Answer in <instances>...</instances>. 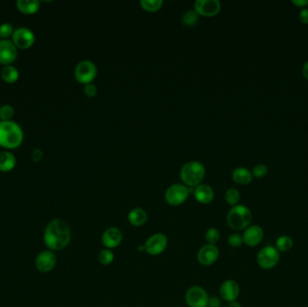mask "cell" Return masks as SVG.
I'll return each instance as SVG.
<instances>
[{
    "label": "cell",
    "mask_w": 308,
    "mask_h": 307,
    "mask_svg": "<svg viewBox=\"0 0 308 307\" xmlns=\"http://www.w3.org/2000/svg\"><path fill=\"white\" fill-rule=\"evenodd\" d=\"M71 232L68 224L61 219H53L44 231V241L51 251H61L69 245Z\"/></svg>",
    "instance_id": "1"
},
{
    "label": "cell",
    "mask_w": 308,
    "mask_h": 307,
    "mask_svg": "<svg viewBox=\"0 0 308 307\" xmlns=\"http://www.w3.org/2000/svg\"><path fill=\"white\" fill-rule=\"evenodd\" d=\"M23 139L22 128L16 122L0 121V146L15 149L22 144Z\"/></svg>",
    "instance_id": "2"
},
{
    "label": "cell",
    "mask_w": 308,
    "mask_h": 307,
    "mask_svg": "<svg viewBox=\"0 0 308 307\" xmlns=\"http://www.w3.org/2000/svg\"><path fill=\"white\" fill-rule=\"evenodd\" d=\"M252 220V214L251 210L243 204H237L233 207L226 217L227 225L231 229L235 231L246 229L251 225Z\"/></svg>",
    "instance_id": "3"
},
{
    "label": "cell",
    "mask_w": 308,
    "mask_h": 307,
    "mask_svg": "<svg viewBox=\"0 0 308 307\" xmlns=\"http://www.w3.org/2000/svg\"><path fill=\"white\" fill-rule=\"evenodd\" d=\"M179 176L185 186L195 187L203 181L206 176V169L199 161L192 160L183 166Z\"/></svg>",
    "instance_id": "4"
},
{
    "label": "cell",
    "mask_w": 308,
    "mask_h": 307,
    "mask_svg": "<svg viewBox=\"0 0 308 307\" xmlns=\"http://www.w3.org/2000/svg\"><path fill=\"white\" fill-rule=\"evenodd\" d=\"M190 189L183 184H173L167 188L165 192V200L169 206L178 207L186 202Z\"/></svg>",
    "instance_id": "5"
},
{
    "label": "cell",
    "mask_w": 308,
    "mask_h": 307,
    "mask_svg": "<svg viewBox=\"0 0 308 307\" xmlns=\"http://www.w3.org/2000/svg\"><path fill=\"white\" fill-rule=\"evenodd\" d=\"M280 260L279 251L276 247L266 246L257 254V263L263 269L275 268Z\"/></svg>",
    "instance_id": "6"
},
{
    "label": "cell",
    "mask_w": 308,
    "mask_h": 307,
    "mask_svg": "<svg viewBox=\"0 0 308 307\" xmlns=\"http://www.w3.org/2000/svg\"><path fill=\"white\" fill-rule=\"evenodd\" d=\"M168 243L169 242L165 234H155L146 240L142 249L149 255L158 256L165 251Z\"/></svg>",
    "instance_id": "7"
},
{
    "label": "cell",
    "mask_w": 308,
    "mask_h": 307,
    "mask_svg": "<svg viewBox=\"0 0 308 307\" xmlns=\"http://www.w3.org/2000/svg\"><path fill=\"white\" fill-rule=\"evenodd\" d=\"M97 73V69L95 64L90 61H80L75 68V77L79 83L89 84L95 79Z\"/></svg>",
    "instance_id": "8"
},
{
    "label": "cell",
    "mask_w": 308,
    "mask_h": 307,
    "mask_svg": "<svg viewBox=\"0 0 308 307\" xmlns=\"http://www.w3.org/2000/svg\"><path fill=\"white\" fill-rule=\"evenodd\" d=\"M209 296L207 291L199 285H193L186 293V303L189 307H207Z\"/></svg>",
    "instance_id": "9"
},
{
    "label": "cell",
    "mask_w": 308,
    "mask_h": 307,
    "mask_svg": "<svg viewBox=\"0 0 308 307\" xmlns=\"http://www.w3.org/2000/svg\"><path fill=\"white\" fill-rule=\"evenodd\" d=\"M13 43L17 47L21 49L30 48L35 43V34L26 27H19L14 31L12 35Z\"/></svg>",
    "instance_id": "10"
},
{
    "label": "cell",
    "mask_w": 308,
    "mask_h": 307,
    "mask_svg": "<svg viewBox=\"0 0 308 307\" xmlns=\"http://www.w3.org/2000/svg\"><path fill=\"white\" fill-rule=\"evenodd\" d=\"M57 258L51 250L43 251L35 259V267L40 272L47 273L52 271L56 266Z\"/></svg>",
    "instance_id": "11"
},
{
    "label": "cell",
    "mask_w": 308,
    "mask_h": 307,
    "mask_svg": "<svg viewBox=\"0 0 308 307\" xmlns=\"http://www.w3.org/2000/svg\"><path fill=\"white\" fill-rule=\"evenodd\" d=\"M219 250L216 245L206 244L197 252V260L200 265L209 267L217 262L219 259Z\"/></svg>",
    "instance_id": "12"
},
{
    "label": "cell",
    "mask_w": 308,
    "mask_h": 307,
    "mask_svg": "<svg viewBox=\"0 0 308 307\" xmlns=\"http://www.w3.org/2000/svg\"><path fill=\"white\" fill-rule=\"evenodd\" d=\"M195 11L203 17H214L221 10V3L218 0H196L194 3Z\"/></svg>",
    "instance_id": "13"
},
{
    "label": "cell",
    "mask_w": 308,
    "mask_h": 307,
    "mask_svg": "<svg viewBox=\"0 0 308 307\" xmlns=\"http://www.w3.org/2000/svg\"><path fill=\"white\" fill-rule=\"evenodd\" d=\"M264 237V231L260 225H250L244 230L243 243L249 247H255L261 243Z\"/></svg>",
    "instance_id": "14"
},
{
    "label": "cell",
    "mask_w": 308,
    "mask_h": 307,
    "mask_svg": "<svg viewBox=\"0 0 308 307\" xmlns=\"http://www.w3.org/2000/svg\"><path fill=\"white\" fill-rule=\"evenodd\" d=\"M18 57L17 46L9 40H0V63L8 65Z\"/></svg>",
    "instance_id": "15"
},
{
    "label": "cell",
    "mask_w": 308,
    "mask_h": 307,
    "mask_svg": "<svg viewBox=\"0 0 308 307\" xmlns=\"http://www.w3.org/2000/svg\"><path fill=\"white\" fill-rule=\"evenodd\" d=\"M122 241H123V234L121 230L118 227H109L105 231L101 237L102 244L109 250L119 246L121 244Z\"/></svg>",
    "instance_id": "16"
},
{
    "label": "cell",
    "mask_w": 308,
    "mask_h": 307,
    "mask_svg": "<svg viewBox=\"0 0 308 307\" xmlns=\"http://www.w3.org/2000/svg\"><path fill=\"white\" fill-rule=\"evenodd\" d=\"M239 294H240V286L238 283L233 279L226 280L220 286V295L222 299H224L226 302L231 303L236 301Z\"/></svg>",
    "instance_id": "17"
},
{
    "label": "cell",
    "mask_w": 308,
    "mask_h": 307,
    "mask_svg": "<svg viewBox=\"0 0 308 307\" xmlns=\"http://www.w3.org/2000/svg\"><path fill=\"white\" fill-rule=\"evenodd\" d=\"M194 195L197 202L203 204L210 203L215 197V192L211 186L207 184H200L195 186L194 189Z\"/></svg>",
    "instance_id": "18"
},
{
    "label": "cell",
    "mask_w": 308,
    "mask_h": 307,
    "mask_svg": "<svg viewBox=\"0 0 308 307\" xmlns=\"http://www.w3.org/2000/svg\"><path fill=\"white\" fill-rule=\"evenodd\" d=\"M148 220L147 213L143 208H136L132 209L128 214V221L131 225L135 227H140L145 225Z\"/></svg>",
    "instance_id": "19"
},
{
    "label": "cell",
    "mask_w": 308,
    "mask_h": 307,
    "mask_svg": "<svg viewBox=\"0 0 308 307\" xmlns=\"http://www.w3.org/2000/svg\"><path fill=\"white\" fill-rule=\"evenodd\" d=\"M232 178L236 184L244 186L250 184L252 180V174L246 168H236L232 173Z\"/></svg>",
    "instance_id": "20"
},
{
    "label": "cell",
    "mask_w": 308,
    "mask_h": 307,
    "mask_svg": "<svg viewBox=\"0 0 308 307\" xmlns=\"http://www.w3.org/2000/svg\"><path fill=\"white\" fill-rule=\"evenodd\" d=\"M17 7L18 10L26 15H32L38 11L40 2L38 0H18Z\"/></svg>",
    "instance_id": "21"
},
{
    "label": "cell",
    "mask_w": 308,
    "mask_h": 307,
    "mask_svg": "<svg viewBox=\"0 0 308 307\" xmlns=\"http://www.w3.org/2000/svg\"><path fill=\"white\" fill-rule=\"evenodd\" d=\"M17 163L16 157L9 152H0V171L8 172L15 168Z\"/></svg>",
    "instance_id": "22"
},
{
    "label": "cell",
    "mask_w": 308,
    "mask_h": 307,
    "mask_svg": "<svg viewBox=\"0 0 308 307\" xmlns=\"http://www.w3.org/2000/svg\"><path fill=\"white\" fill-rule=\"evenodd\" d=\"M1 77L6 82L14 83L19 78V73L18 69L14 66L7 65L1 70Z\"/></svg>",
    "instance_id": "23"
},
{
    "label": "cell",
    "mask_w": 308,
    "mask_h": 307,
    "mask_svg": "<svg viewBox=\"0 0 308 307\" xmlns=\"http://www.w3.org/2000/svg\"><path fill=\"white\" fill-rule=\"evenodd\" d=\"M293 246H294L293 240L287 235H282L278 237L276 241V249L279 252H287L290 251Z\"/></svg>",
    "instance_id": "24"
},
{
    "label": "cell",
    "mask_w": 308,
    "mask_h": 307,
    "mask_svg": "<svg viewBox=\"0 0 308 307\" xmlns=\"http://www.w3.org/2000/svg\"><path fill=\"white\" fill-rule=\"evenodd\" d=\"M141 7L148 12H156L162 8V0H142L140 2Z\"/></svg>",
    "instance_id": "25"
},
{
    "label": "cell",
    "mask_w": 308,
    "mask_h": 307,
    "mask_svg": "<svg viewBox=\"0 0 308 307\" xmlns=\"http://www.w3.org/2000/svg\"><path fill=\"white\" fill-rule=\"evenodd\" d=\"M241 198V194L236 188H229L227 189L225 194V199L227 203H229L232 207L237 206Z\"/></svg>",
    "instance_id": "26"
},
{
    "label": "cell",
    "mask_w": 308,
    "mask_h": 307,
    "mask_svg": "<svg viewBox=\"0 0 308 307\" xmlns=\"http://www.w3.org/2000/svg\"><path fill=\"white\" fill-rule=\"evenodd\" d=\"M97 259L101 265H104V266H109L110 264L112 263L115 259V255H114L113 251L109 249H104L102 251H100L97 256Z\"/></svg>",
    "instance_id": "27"
},
{
    "label": "cell",
    "mask_w": 308,
    "mask_h": 307,
    "mask_svg": "<svg viewBox=\"0 0 308 307\" xmlns=\"http://www.w3.org/2000/svg\"><path fill=\"white\" fill-rule=\"evenodd\" d=\"M204 238L208 242V244L216 245L220 240V232L217 228L211 227L207 231V233L204 234Z\"/></svg>",
    "instance_id": "28"
},
{
    "label": "cell",
    "mask_w": 308,
    "mask_h": 307,
    "mask_svg": "<svg viewBox=\"0 0 308 307\" xmlns=\"http://www.w3.org/2000/svg\"><path fill=\"white\" fill-rule=\"evenodd\" d=\"M198 21V14L195 10H188L183 15L182 23L187 26H195Z\"/></svg>",
    "instance_id": "29"
},
{
    "label": "cell",
    "mask_w": 308,
    "mask_h": 307,
    "mask_svg": "<svg viewBox=\"0 0 308 307\" xmlns=\"http://www.w3.org/2000/svg\"><path fill=\"white\" fill-rule=\"evenodd\" d=\"M15 110L12 106L4 105L0 108V119L1 121H10V119L14 117Z\"/></svg>",
    "instance_id": "30"
},
{
    "label": "cell",
    "mask_w": 308,
    "mask_h": 307,
    "mask_svg": "<svg viewBox=\"0 0 308 307\" xmlns=\"http://www.w3.org/2000/svg\"><path fill=\"white\" fill-rule=\"evenodd\" d=\"M14 34V27L11 24L5 23L0 26V38L6 40L9 36H12Z\"/></svg>",
    "instance_id": "31"
},
{
    "label": "cell",
    "mask_w": 308,
    "mask_h": 307,
    "mask_svg": "<svg viewBox=\"0 0 308 307\" xmlns=\"http://www.w3.org/2000/svg\"><path fill=\"white\" fill-rule=\"evenodd\" d=\"M227 242L233 248L242 246L243 243V235L239 234H232L227 239Z\"/></svg>",
    "instance_id": "32"
},
{
    "label": "cell",
    "mask_w": 308,
    "mask_h": 307,
    "mask_svg": "<svg viewBox=\"0 0 308 307\" xmlns=\"http://www.w3.org/2000/svg\"><path fill=\"white\" fill-rule=\"evenodd\" d=\"M268 167L265 164H258L252 169V176L257 178H261L268 174Z\"/></svg>",
    "instance_id": "33"
},
{
    "label": "cell",
    "mask_w": 308,
    "mask_h": 307,
    "mask_svg": "<svg viewBox=\"0 0 308 307\" xmlns=\"http://www.w3.org/2000/svg\"><path fill=\"white\" fill-rule=\"evenodd\" d=\"M84 93L88 97H94L96 95V93H97V88H96L94 84L89 83V84H87L84 87Z\"/></svg>",
    "instance_id": "34"
},
{
    "label": "cell",
    "mask_w": 308,
    "mask_h": 307,
    "mask_svg": "<svg viewBox=\"0 0 308 307\" xmlns=\"http://www.w3.org/2000/svg\"><path fill=\"white\" fill-rule=\"evenodd\" d=\"M299 19L304 25H308V9H303L300 11Z\"/></svg>",
    "instance_id": "35"
},
{
    "label": "cell",
    "mask_w": 308,
    "mask_h": 307,
    "mask_svg": "<svg viewBox=\"0 0 308 307\" xmlns=\"http://www.w3.org/2000/svg\"><path fill=\"white\" fill-rule=\"evenodd\" d=\"M291 2L297 8H305L308 5V0H292Z\"/></svg>",
    "instance_id": "36"
},
{
    "label": "cell",
    "mask_w": 308,
    "mask_h": 307,
    "mask_svg": "<svg viewBox=\"0 0 308 307\" xmlns=\"http://www.w3.org/2000/svg\"><path fill=\"white\" fill-rule=\"evenodd\" d=\"M220 305H221V302H220V300L217 298V297H212V298H209V304H208V306L220 307Z\"/></svg>",
    "instance_id": "37"
},
{
    "label": "cell",
    "mask_w": 308,
    "mask_h": 307,
    "mask_svg": "<svg viewBox=\"0 0 308 307\" xmlns=\"http://www.w3.org/2000/svg\"><path fill=\"white\" fill-rule=\"evenodd\" d=\"M42 157H43V152L41 150L37 149V150H35L34 152H33V160H35V161H38Z\"/></svg>",
    "instance_id": "38"
},
{
    "label": "cell",
    "mask_w": 308,
    "mask_h": 307,
    "mask_svg": "<svg viewBox=\"0 0 308 307\" xmlns=\"http://www.w3.org/2000/svg\"><path fill=\"white\" fill-rule=\"evenodd\" d=\"M302 74H303L304 78L308 80V61L304 63L303 68H302Z\"/></svg>",
    "instance_id": "39"
},
{
    "label": "cell",
    "mask_w": 308,
    "mask_h": 307,
    "mask_svg": "<svg viewBox=\"0 0 308 307\" xmlns=\"http://www.w3.org/2000/svg\"><path fill=\"white\" fill-rule=\"evenodd\" d=\"M228 307H242V305H241V303H238L237 301H234V302L229 303Z\"/></svg>",
    "instance_id": "40"
}]
</instances>
